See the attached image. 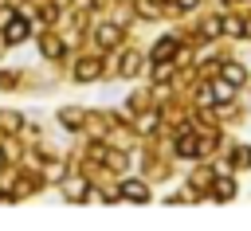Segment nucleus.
Instances as JSON below:
<instances>
[{
    "label": "nucleus",
    "mask_w": 251,
    "mask_h": 231,
    "mask_svg": "<svg viewBox=\"0 0 251 231\" xmlns=\"http://www.w3.org/2000/svg\"><path fill=\"white\" fill-rule=\"evenodd\" d=\"M78 78H82V82L98 78V63H82V67H78Z\"/></svg>",
    "instance_id": "0eeeda50"
},
{
    "label": "nucleus",
    "mask_w": 251,
    "mask_h": 231,
    "mask_svg": "<svg viewBox=\"0 0 251 231\" xmlns=\"http://www.w3.org/2000/svg\"><path fill=\"white\" fill-rule=\"evenodd\" d=\"M169 55H176V39H161V43L153 47V59H157V63H165Z\"/></svg>",
    "instance_id": "7ed1b4c3"
},
{
    "label": "nucleus",
    "mask_w": 251,
    "mask_h": 231,
    "mask_svg": "<svg viewBox=\"0 0 251 231\" xmlns=\"http://www.w3.org/2000/svg\"><path fill=\"white\" fill-rule=\"evenodd\" d=\"M4 35H8V43H20V39H27V23L16 16V20H8V31Z\"/></svg>",
    "instance_id": "f257e3e1"
},
{
    "label": "nucleus",
    "mask_w": 251,
    "mask_h": 231,
    "mask_svg": "<svg viewBox=\"0 0 251 231\" xmlns=\"http://www.w3.org/2000/svg\"><path fill=\"white\" fill-rule=\"evenodd\" d=\"M220 27H227V31H231V35H239V31H243V23H239V20H224V23H220Z\"/></svg>",
    "instance_id": "1a4fd4ad"
},
{
    "label": "nucleus",
    "mask_w": 251,
    "mask_h": 231,
    "mask_svg": "<svg viewBox=\"0 0 251 231\" xmlns=\"http://www.w3.org/2000/svg\"><path fill=\"white\" fill-rule=\"evenodd\" d=\"M224 78H227L231 86H239V82H243V67H224Z\"/></svg>",
    "instance_id": "6e6552de"
},
{
    "label": "nucleus",
    "mask_w": 251,
    "mask_h": 231,
    "mask_svg": "<svg viewBox=\"0 0 251 231\" xmlns=\"http://www.w3.org/2000/svg\"><path fill=\"white\" fill-rule=\"evenodd\" d=\"M122 74H137V55H129V59H126V67H122Z\"/></svg>",
    "instance_id": "9d476101"
},
{
    "label": "nucleus",
    "mask_w": 251,
    "mask_h": 231,
    "mask_svg": "<svg viewBox=\"0 0 251 231\" xmlns=\"http://www.w3.org/2000/svg\"><path fill=\"white\" fill-rule=\"evenodd\" d=\"M0 164H4V153H0Z\"/></svg>",
    "instance_id": "f8f14e48"
},
{
    "label": "nucleus",
    "mask_w": 251,
    "mask_h": 231,
    "mask_svg": "<svg viewBox=\"0 0 251 231\" xmlns=\"http://www.w3.org/2000/svg\"><path fill=\"white\" fill-rule=\"evenodd\" d=\"M200 149H204V141H196V137H188V133L176 141V153H180V157H192V153H200Z\"/></svg>",
    "instance_id": "f03ea898"
},
{
    "label": "nucleus",
    "mask_w": 251,
    "mask_h": 231,
    "mask_svg": "<svg viewBox=\"0 0 251 231\" xmlns=\"http://www.w3.org/2000/svg\"><path fill=\"white\" fill-rule=\"evenodd\" d=\"M231 196H235V184L231 180H220L216 184V200H231Z\"/></svg>",
    "instance_id": "423d86ee"
},
{
    "label": "nucleus",
    "mask_w": 251,
    "mask_h": 231,
    "mask_svg": "<svg viewBox=\"0 0 251 231\" xmlns=\"http://www.w3.org/2000/svg\"><path fill=\"white\" fill-rule=\"evenodd\" d=\"M98 43L102 47H114L118 43V27H98Z\"/></svg>",
    "instance_id": "39448f33"
},
{
    "label": "nucleus",
    "mask_w": 251,
    "mask_h": 231,
    "mask_svg": "<svg viewBox=\"0 0 251 231\" xmlns=\"http://www.w3.org/2000/svg\"><path fill=\"white\" fill-rule=\"evenodd\" d=\"M180 8H192V0H180Z\"/></svg>",
    "instance_id": "9b49d317"
},
{
    "label": "nucleus",
    "mask_w": 251,
    "mask_h": 231,
    "mask_svg": "<svg viewBox=\"0 0 251 231\" xmlns=\"http://www.w3.org/2000/svg\"><path fill=\"white\" fill-rule=\"evenodd\" d=\"M122 196H126V200H149V192H145V184H137V180H129V184L122 188Z\"/></svg>",
    "instance_id": "20e7f679"
}]
</instances>
